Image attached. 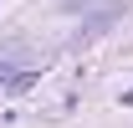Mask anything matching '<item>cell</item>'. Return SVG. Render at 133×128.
<instances>
[{"mask_svg": "<svg viewBox=\"0 0 133 128\" xmlns=\"http://www.w3.org/2000/svg\"><path fill=\"white\" fill-rule=\"evenodd\" d=\"M31 82H36V72H16V77H10V92H26Z\"/></svg>", "mask_w": 133, "mask_h": 128, "instance_id": "6da1fadb", "label": "cell"}, {"mask_svg": "<svg viewBox=\"0 0 133 128\" xmlns=\"http://www.w3.org/2000/svg\"><path fill=\"white\" fill-rule=\"evenodd\" d=\"M10 72H16V67H10V62H0V87H10Z\"/></svg>", "mask_w": 133, "mask_h": 128, "instance_id": "7a4b0ae2", "label": "cell"}, {"mask_svg": "<svg viewBox=\"0 0 133 128\" xmlns=\"http://www.w3.org/2000/svg\"><path fill=\"white\" fill-rule=\"evenodd\" d=\"M123 103H128V108H133V87H128V92H123Z\"/></svg>", "mask_w": 133, "mask_h": 128, "instance_id": "3957f363", "label": "cell"}]
</instances>
